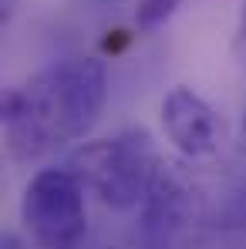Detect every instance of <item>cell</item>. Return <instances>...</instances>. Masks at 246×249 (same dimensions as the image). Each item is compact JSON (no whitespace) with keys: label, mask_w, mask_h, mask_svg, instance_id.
<instances>
[{"label":"cell","mask_w":246,"mask_h":249,"mask_svg":"<svg viewBox=\"0 0 246 249\" xmlns=\"http://www.w3.org/2000/svg\"><path fill=\"white\" fill-rule=\"evenodd\" d=\"M105 64L98 57H64L27 81L10 84L0 98L10 159L34 162L84 138L105 108Z\"/></svg>","instance_id":"cell-1"},{"label":"cell","mask_w":246,"mask_h":249,"mask_svg":"<svg viewBox=\"0 0 246 249\" xmlns=\"http://www.w3.org/2000/svg\"><path fill=\"white\" fill-rule=\"evenodd\" d=\"M209 222L203 185L182 165L159 162L138 212L142 249H199Z\"/></svg>","instance_id":"cell-2"},{"label":"cell","mask_w":246,"mask_h":249,"mask_svg":"<svg viewBox=\"0 0 246 249\" xmlns=\"http://www.w3.org/2000/svg\"><path fill=\"white\" fill-rule=\"evenodd\" d=\"M159 162L162 159L149 145L145 131H125L115 138L84 142L71 159V168L105 206L132 209L142 206Z\"/></svg>","instance_id":"cell-3"},{"label":"cell","mask_w":246,"mask_h":249,"mask_svg":"<svg viewBox=\"0 0 246 249\" xmlns=\"http://www.w3.org/2000/svg\"><path fill=\"white\" fill-rule=\"evenodd\" d=\"M84 185L75 168H41L20 196V222L41 249H78L88 232Z\"/></svg>","instance_id":"cell-4"},{"label":"cell","mask_w":246,"mask_h":249,"mask_svg":"<svg viewBox=\"0 0 246 249\" xmlns=\"http://www.w3.org/2000/svg\"><path fill=\"white\" fill-rule=\"evenodd\" d=\"M159 118H162V131L165 138L172 142V148L189 159V162H199L216 155L219 148V115L216 108L206 101L203 94H196L192 88L179 84L172 88L159 105Z\"/></svg>","instance_id":"cell-5"},{"label":"cell","mask_w":246,"mask_h":249,"mask_svg":"<svg viewBox=\"0 0 246 249\" xmlns=\"http://www.w3.org/2000/svg\"><path fill=\"white\" fill-rule=\"evenodd\" d=\"M179 0H138V10H135V24L142 31H155L162 27L165 20L175 14Z\"/></svg>","instance_id":"cell-6"},{"label":"cell","mask_w":246,"mask_h":249,"mask_svg":"<svg viewBox=\"0 0 246 249\" xmlns=\"http://www.w3.org/2000/svg\"><path fill=\"white\" fill-rule=\"evenodd\" d=\"M236 47L246 57V0H243V7H240V20H236Z\"/></svg>","instance_id":"cell-7"},{"label":"cell","mask_w":246,"mask_h":249,"mask_svg":"<svg viewBox=\"0 0 246 249\" xmlns=\"http://www.w3.org/2000/svg\"><path fill=\"white\" fill-rule=\"evenodd\" d=\"M229 249H246V243H243V246H229Z\"/></svg>","instance_id":"cell-8"},{"label":"cell","mask_w":246,"mask_h":249,"mask_svg":"<svg viewBox=\"0 0 246 249\" xmlns=\"http://www.w3.org/2000/svg\"><path fill=\"white\" fill-rule=\"evenodd\" d=\"M243 131H246V122H243Z\"/></svg>","instance_id":"cell-9"}]
</instances>
